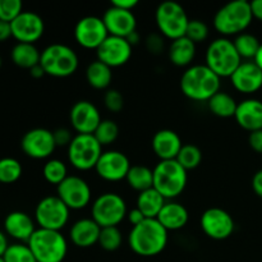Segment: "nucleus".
<instances>
[{
    "label": "nucleus",
    "mask_w": 262,
    "mask_h": 262,
    "mask_svg": "<svg viewBox=\"0 0 262 262\" xmlns=\"http://www.w3.org/2000/svg\"><path fill=\"white\" fill-rule=\"evenodd\" d=\"M168 230L158 219H146L132 227L128 234V246L138 256L154 257L165 250L168 245Z\"/></svg>",
    "instance_id": "1"
},
{
    "label": "nucleus",
    "mask_w": 262,
    "mask_h": 262,
    "mask_svg": "<svg viewBox=\"0 0 262 262\" xmlns=\"http://www.w3.org/2000/svg\"><path fill=\"white\" fill-rule=\"evenodd\" d=\"M220 77L206 64L188 67L181 77V90L186 97L193 101H209L220 91Z\"/></svg>",
    "instance_id": "2"
},
{
    "label": "nucleus",
    "mask_w": 262,
    "mask_h": 262,
    "mask_svg": "<svg viewBox=\"0 0 262 262\" xmlns=\"http://www.w3.org/2000/svg\"><path fill=\"white\" fill-rule=\"evenodd\" d=\"M253 19L247 0H234L223 5L214 15V27L223 37L245 32Z\"/></svg>",
    "instance_id": "3"
},
{
    "label": "nucleus",
    "mask_w": 262,
    "mask_h": 262,
    "mask_svg": "<svg viewBox=\"0 0 262 262\" xmlns=\"http://www.w3.org/2000/svg\"><path fill=\"white\" fill-rule=\"evenodd\" d=\"M154 171V188L166 200L177 199L186 189L188 174L177 160H160Z\"/></svg>",
    "instance_id": "4"
},
{
    "label": "nucleus",
    "mask_w": 262,
    "mask_h": 262,
    "mask_svg": "<svg viewBox=\"0 0 262 262\" xmlns=\"http://www.w3.org/2000/svg\"><path fill=\"white\" fill-rule=\"evenodd\" d=\"M78 64L77 53L66 43H50L41 51L40 66L48 76L66 78L77 71Z\"/></svg>",
    "instance_id": "5"
},
{
    "label": "nucleus",
    "mask_w": 262,
    "mask_h": 262,
    "mask_svg": "<svg viewBox=\"0 0 262 262\" xmlns=\"http://www.w3.org/2000/svg\"><path fill=\"white\" fill-rule=\"evenodd\" d=\"M36 262H63L68 252V242L58 230L38 228L27 242Z\"/></svg>",
    "instance_id": "6"
},
{
    "label": "nucleus",
    "mask_w": 262,
    "mask_h": 262,
    "mask_svg": "<svg viewBox=\"0 0 262 262\" xmlns=\"http://www.w3.org/2000/svg\"><path fill=\"white\" fill-rule=\"evenodd\" d=\"M205 60V64L220 78H230V76L242 63V58L238 54L234 42L228 37H219L211 41L206 49Z\"/></svg>",
    "instance_id": "7"
},
{
    "label": "nucleus",
    "mask_w": 262,
    "mask_h": 262,
    "mask_svg": "<svg viewBox=\"0 0 262 262\" xmlns=\"http://www.w3.org/2000/svg\"><path fill=\"white\" fill-rule=\"evenodd\" d=\"M156 26L161 35L171 41L186 36L189 18L186 10L177 2H163L155 12Z\"/></svg>",
    "instance_id": "8"
},
{
    "label": "nucleus",
    "mask_w": 262,
    "mask_h": 262,
    "mask_svg": "<svg viewBox=\"0 0 262 262\" xmlns=\"http://www.w3.org/2000/svg\"><path fill=\"white\" fill-rule=\"evenodd\" d=\"M128 209L124 199L115 192L102 193L92 202V219L101 228L118 227L127 217Z\"/></svg>",
    "instance_id": "9"
},
{
    "label": "nucleus",
    "mask_w": 262,
    "mask_h": 262,
    "mask_svg": "<svg viewBox=\"0 0 262 262\" xmlns=\"http://www.w3.org/2000/svg\"><path fill=\"white\" fill-rule=\"evenodd\" d=\"M102 152V146L94 135L77 133L68 146V160L77 170L87 171L95 169Z\"/></svg>",
    "instance_id": "10"
},
{
    "label": "nucleus",
    "mask_w": 262,
    "mask_h": 262,
    "mask_svg": "<svg viewBox=\"0 0 262 262\" xmlns=\"http://www.w3.org/2000/svg\"><path fill=\"white\" fill-rule=\"evenodd\" d=\"M71 210L58 196H46L38 201L35 209V222L42 229L60 232L69 220Z\"/></svg>",
    "instance_id": "11"
},
{
    "label": "nucleus",
    "mask_w": 262,
    "mask_h": 262,
    "mask_svg": "<svg viewBox=\"0 0 262 262\" xmlns=\"http://www.w3.org/2000/svg\"><path fill=\"white\" fill-rule=\"evenodd\" d=\"M91 187L78 176H68L58 187L56 196L69 210H82L91 202Z\"/></svg>",
    "instance_id": "12"
},
{
    "label": "nucleus",
    "mask_w": 262,
    "mask_h": 262,
    "mask_svg": "<svg viewBox=\"0 0 262 262\" xmlns=\"http://www.w3.org/2000/svg\"><path fill=\"white\" fill-rule=\"evenodd\" d=\"M200 225L205 234L214 241H224L234 233L235 223L232 215L220 207L205 210L200 219Z\"/></svg>",
    "instance_id": "13"
},
{
    "label": "nucleus",
    "mask_w": 262,
    "mask_h": 262,
    "mask_svg": "<svg viewBox=\"0 0 262 262\" xmlns=\"http://www.w3.org/2000/svg\"><path fill=\"white\" fill-rule=\"evenodd\" d=\"M109 36L102 18L96 15H86L77 22L74 27V38L77 43L84 49H97Z\"/></svg>",
    "instance_id": "14"
},
{
    "label": "nucleus",
    "mask_w": 262,
    "mask_h": 262,
    "mask_svg": "<svg viewBox=\"0 0 262 262\" xmlns=\"http://www.w3.org/2000/svg\"><path fill=\"white\" fill-rule=\"evenodd\" d=\"M20 148L31 159L42 160L50 158L56 148L51 130L46 128H33L25 133L20 141Z\"/></svg>",
    "instance_id": "15"
},
{
    "label": "nucleus",
    "mask_w": 262,
    "mask_h": 262,
    "mask_svg": "<svg viewBox=\"0 0 262 262\" xmlns=\"http://www.w3.org/2000/svg\"><path fill=\"white\" fill-rule=\"evenodd\" d=\"M12 37L18 42L35 43L45 32V23L40 14L32 10H23L12 23Z\"/></svg>",
    "instance_id": "16"
},
{
    "label": "nucleus",
    "mask_w": 262,
    "mask_h": 262,
    "mask_svg": "<svg viewBox=\"0 0 262 262\" xmlns=\"http://www.w3.org/2000/svg\"><path fill=\"white\" fill-rule=\"evenodd\" d=\"M130 161L125 154L118 150L104 151L97 161L95 170L97 176L107 182H119L127 178Z\"/></svg>",
    "instance_id": "17"
},
{
    "label": "nucleus",
    "mask_w": 262,
    "mask_h": 262,
    "mask_svg": "<svg viewBox=\"0 0 262 262\" xmlns=\"http://www.w3.org/2000/svg\"><path fill=\"white\" fill-rule=\"evenodd\" d=\"M69 119L72 127L78 135H94L102 120L96 105L87 100L74 102L69 112Z\"/></svg>",
    "instance_id": "18"
},
{
    "label": "nucleus",
    "mask_w": 262,
    "mask_h": 262,
    "mask_svg": "<svg viewBox=\"0 0 262 262\" xmlns=\"http://www.w3.org/2000/svg\"><path fill=\"white\" fill-rule=\"evenodd\" d=\"M132 48L125 37L107 36L106 40L96 50L97 60L102 61L110 68H118L127 63L132 56Z\"/></svg>",
    "instance_id": "19"
},
{
    "label": "nucleus",
    "mask_w": 262,
    "mask_h": 262,
    "mask_svg": "<svg viewBox=\"0 0 262 262\" xmlns=\"http://www.w3.org/2000/svg\"><path fill=\"white\" fill-rule=\"evenodd\" d=\"M102 20L106 26L109 35L118 36V37L127 38L137 28V19L132 10L120 9L112 4L105 10Z\"/></svg>",
    "instance_id": "20"
},
{
    "label": "nucleus",
    "mask_w": 262,
    "mask_h": 262,
    "mask_svg": "<svg viewBox=\"0 0 262 262\" xmlns=\"http://www.w3.org/2000/svg\"><path fill=\"white\" fill-rule=\"evenodd\" d=\"M230 82L241 94H255L262 87V71L253 60L242 61L230 76Z\"/></svg>",
    "instance_id": "21"
},
{
    "label": "nucleus",
    "mask_w": 262,
    "mask_h": 262,
    "mask_svg": "<svg viewBox=\"0 0 262 262\" xmlns=\"http://www.w3.org/2000/svg\"><path fill=\"white\" fill-rule=\"evenodd\" d=\"M4 232L8 237L20 243H27L36 232V222L23 211H12L5 216Z\"/></svg>",
    "instance_id": "22"
},
{
    "label": "nucleus",
    "mask_w": 262,
    "mask_h": 262,
    "mask_svg": "<svg viewBox=\"0 0 262 262\" xmlns=\"http://www.w3.org/2000/svg\"><path fill=\"white\" fill-rule=\"evenodd\" d=\"M151 146L160 160H176L183 143L177 132L171 129H160L154 135Z\"/></svg>",
    "instance_id": "23"
},
{
    "label": "nucleus",
    "mask_w": 262,
    "mask_h": 262,
    "mask_svg": "<svg viewBox=\"0 0 262 262\" xmlns=\"http://www.w3.org/2000/svg\"><path fill=\"white\" fill-rule=\"evenodd\" d=\"M101 227L92 217H84L74 223L69 230L72 243L79 248H89L99 243Z\"/></svg>",
    "instance_id": "24"
},
{
    "label": "nucleus",
    "mask_w": 262,
    "mask_h": 262,
    "mask_svg": "<svg viewBox=\"0 0 262 262\" xmlns=\"http://www.w3.org/2000/svg\"><path fill=\"white\" fill-rule=\"evenodd\" d=\"M235 120L248 132L262 129V101L257 99H246L238 102Z\"/></svg>",
    "instance_id": "25"
},
{
    "label": "nucleus",
    "mask_w": 262,
    "mask_h": 262,
    "mask_svg": "<svg viewBox=\"0 0 262 262\" xmlns=\"http://www.w3.org/2000/svg\"><path fill=\"white\" fill-rule=\"evenodd\" d=\"M156 219L168 232H174L186 227L189 220V214L188 210L179 202L166 201Z\"/></svg>",
    "instance_id": "26"
},
{
    "label": "nucleus",
    "mask_w": 262,
    "mask_h": 262,
    "mask_svg": "<svg viewBox=\"0 0 262 262\" xmlns=\"http://www.w3.org/2000/svg\"><path fill=\"white\" fill-rule=\"evenodd\" d=\"M169 60L177 67H191L196 56V43L183 36L171 41L169 46Z\"/></svg>",
    "instance_id": "27"
},
{
    "label": "nucleus",
    "mask_w": 262,
    "mask_h": 262,
    "mask_svg": "<svg viewBox=\"0 0 262 262\" xmlns=\"http://www.w3.org/2000/svg\"><path fill=\"white\" fill-rule=\"evenodd\" d=\"M10 58H12V61L17 67L30 71L33 67L40 64L41 51H38L35 43L17 42L12 48Z\"/></svg>",
    "instance_id": "28"
},
{
    "label": "nucleus",
    "mask_w": 262,
    "mask_h": 262,
    "mask_svg": "<svg viewBox=\"0 0 262 262\" xmlns=\"http://www.w3.org/2000/svg\"><path fill=\"white\" fill-rule=\"evenodd\" d=\"M165 202L166 200L152 187L138 193L136 207L145 215L146 219H156Z\"/></svg>",
    "instance_id": "29"
},
{
    "label": "nucleus",
    "mask_w": 262,
    "mask_h": 262,
    "mask_svg": "<svg viewBox=\"0 0 262 262\" xmlns=\"http://www.w3.org/2000/svg\"><path fill=\"white\" fill-rule=\"evenodd\" d=\"M86 79L95 90H106L112 83L113 71L102 61L95 60L87 66Z\"/></svg>",
    "instance_id": "30"
},
{
    "label": "nucleus",
    "mask_w": 262,
    "mask_h": 262,
    "mask_svg": "<svg viewBox=\"0 0 262 262\" xmlns=\"http://www.w3.org/2000/svg\"><path fill=\"white\" fill-rule=\"evenodd\" d=\"M209 110L219 118H232L237 112L238 102L228 92L219 91L207 101Z\"/></svg>",
    "instance_id": "31"
},
{
    "label": "nucleus",
    "mask_w": 262,
    "mask_h": 262,
    "mask_svg": "<svg viewBox=\"0 0 262 262\" xmlns=\"http://www.w3.org/2000/svg\"><path fill=\"white\" fill-rule=\"evenodd\" d=\"M128 186L135 191L140 192L146 191L154 187V171L148 166L145 165H132L127 174Z\"/></svg>",
    "instance_id": "32"
},
{
    "label": "nucleus",
    "mask_w": 262,
    "mask_h": 262,
    "mask_svg": "<svg viewBox=\"0 0 262 262\" xmlns=\"http://www.w3.org/2000/svg\"><path fill=\"white\" fill-rule=\"evenodd\" d=\"M233 42H234V46L241 58L246 59V60L255 59L256 54H257L258 49L261 46L258 38L255 35L248 32H243L241 35L235 36Z\"/></svg>",
    "instance_id": "33"
},
{
    "label": "nucleus",
    "mask_w": 262,
    "mask_h": 262,
    "mask_svg": "<svg viewBox=\"0 0 262 262\" xmlns=\"http://www.w3.org/2000/svg\"><path fill=\"white\" fill-rule=\"evenodd\" d=\"M42 176L48 183L58 187L68 177V168L59 159H49L42 168Z\"/></svg>",
    "instance_id": "34"
},
{
    "label": "nucleus",
    "mask_w": 262,
    "mask_h": 262,
    "mask_svg": "<svg viewBox=\"0 0 262 262\" xmlns=\"http://www.w3.org/2000/svg\"><path fill=\"white\" fill-rule=\"evenodd\" d=\"M22 164L14 158L0 159V183L10 184L22 177Z\"/></svg>",
    "instance_id": "35"
},
{
    "label": "nucleus",
    "mask_w": 262,
    "mask_h": 262,
    "mask_svg": "<svg viewBox=\"0 0 262 262\" xmlns=\"http://www.w3.org/2000/svg\"><path fill=\"white\" fill-rule=\"evenodd\" d=\"M187 171L196 169L202 161V152L193 143H187L182 146L178 156L176 159Z\"/></svg>",
    "instance_id": "36"
},
{
    "label": "nucleus",
    "mask_w": 262,
    "mask_h": 262,
    "mask_svg": "<svg viewBox=\"0 0 262 262\" xmlns=\"http://www.w3.org/2000/svg\"><path fill=\"white\" fill-rule=\"evenodd\" d=\"M2 258L4 262H36L35 256L27 243L20 242L9 245Z\"/></svg>",
    "instance_id": "37"
},
{
    "label": "nucleus",
    "mask_w": 262,
    "mask_h": 262,
    "mask_svg": "<svg viewBox=\"0 0 262 262\" xmlns=\"http://www.w3.org/2000/svg\"><path fill=\"white\" fill-rule=\"evenodd\" d=\"M123 242L122 232L118 227H107L101 228V233H100L99 245L102 250L107 251V252H114V251L119 250Z\"/></svg>",
    "instance_id": "38"
},
{
    "label": "nucleus",
    "mask_w": 262,
    "mask_h": 262,
    "mask_svg": "<svg viewBox=\"0 0 262 262\" xmlns=\"http://www.w3.org/2000/svg\"><path fill=\"white\" fill-rule=\"evenodd\" d=\"M95 138L101 146H107L114 142L119 136V127L112 119H102L94 132Z\"/></svg>",
    "instance_id": "39"
},
{
    "label": "nucleus",
    "mask_w": 262,
    "mask_h": 262,
    "mask_svg": "<svg viewBox=\"0 0 262 262\" xmlns=\"http://www.w3.org/2000/svg\"><path fill=\"white\" fill-rule=\"evenodd\" d=\"M23 12L20 0H0V20L12 23Z\"/></svg>",
    "instance_id": "40"
},
{
    "label": "nucleus",
    "mask_w": 262,
    "mask_h": 262,
    "mask_svg": "<svg viewBox=\"0 0 262 262\" xmlns=\"http://www.w3.org/2000/svg\"><path fill=\"white\" fill-rule=\"evenodd\" d=\"M209 36V27L205 22L200 19H189L188 26H187L186 37L193 41L194 43H199L205 41Z\"/></svg>",
    "instance_id": "41"
},
{
    "label": "nucleus",
    "mask_w": 262,
    "mask_h": 262,
    "mask_svg": "<svg viewBox=\"0 0 262 262\" xmlns=\"http://www.w3.org/2000/svg\"><path fill=\"white\" fill-rule=\"evenodd\" d=\"M104 104L109 112L119 113L124 106V97L118 90L110 89L105 92Z\"/></svg>",
    "instance_id": "42"
},
{
    "label": "nucleus",
    "mask_w": 262,
    "mask_h": 262,
    "mask_svg": "<svg viewBox=\"0 0 262 262\" xmlns=\"http://www.w3.org/2000/svg\"><path fill=\"white\" fill-rule=\"evenodd\" d=\"M53 135L56 143V147L58 146H69V143L72 142V140L74 137L68 128H58V129L54 130Z\"/></svg>",
    "instance_id": "43"
},
{
    "label": "nucleus",
    "mask_w": 262,
    "mask_h": 262,
    "mask_svg": "<svg viewBox=\"0 0 262 262\" xmlns=\"http://www.w3.org/2000/svg\"><path fill=\"white\" fill-rule=\"evenodd\" d=\"M146 48L150 53L152 54H160L164 49V40L160 35H156V33H152V35L148 36L146 38Z\"/></svg>",
    "instance_id": "44"
},
{
    "label": "nucleus",
    "mask_w": 262,
    "mask_h": 262,
    "mask_svg": "<svg viewBox=\"0 0 262 262\" xmlns=\"http://www.w3.org/2000/svg\"><path fill=\"white\" fill-rule=\"evenodd\" d=\"M248 143L253 151L262 154V129L251 132L248 136Z\"/></svg>",
    "instance_id": "45"
},
{
    "label": "nucleus",
    "mask_w": 262,
    "mask_h": 262,
    "mask_svg": "<svg viewBox=\"0 0 262 262\" xmlns=\"http://www.w3.org/2000/svg\"><path fill=\"white\" fill-rule=\"evenodd\" d=\"M127 219H128V222L132 224V227H136V225L141 224L143 220H146V217H145V215H143L142 212L137 209V207H135V209H132L128 211Z\"/></svg>",
    "instance_id": "46"
},
{
    "label": "nucleus",
    "mask_w": 262,
    "mask_h": 262,
    "mask_svg": "<svg viewBox=\"0 0 262 262\" xmlns=\"http://www.w3.org/2000/svg\"><path fill=\"white\" fill-rule=\"evenodd\" d=\"M112 5L124 10H133L138 5V0H113Z\"/></svg>",
    "instance_id": "47"
},
{
    "label": "nucleus",
    "mask_w": 262,
    "mask_h": 262,
    "mask_svg": "<svg viewBox=\"0 0 262 262\" xmlns=\"http://www.w3.org/2000/svg\"><path fill=\"white\" fill-rule=\"evenodd\" d=\"M252 188H253V191H255V193L262 199V169L261 170L256 171L255 176H253Z\"/></svg>",
    "instance_id": "48"
},
{
    "label": "nucleus",
    "mask_w": 262,
    "mask_h": 262,
    "mask_svg": "<svg viewBox=\"0 0 262 262\" xmlns=\"http://www.w3.org/2000/svg\"><path fill=\"white\" fill-rule=\"evenodd\" d=\"M9 37H12V27H10V23L0 20V42L7 41Z\"/></svg>",
    "instance_id": "49"
},
{
    "label": "nucleus",
    "mask_w": 262,
    "mask_h": 262,
    "mask_svg": "<svg viewBox=\"0 0 262 262\" xmlns=\"http://www.w3.org/2000/svg\"><path fill=\"white\" fill-rule=\"evenodd\" d=\"M250 4L253 18L262 22V0H253V2H250Z\"/></svg>",
    "instance_id": "50"
},
{
    "label": "nucleus",
    "mask_w": 262,
    "mask_h": 262,
    "mask_svg": "<svg viewBox=\"0 0 262 262\" xmlns=\"http://www.w3.org/2000/svg\"><path fill=\"white\" fill-rule=\"evenodd\" d=\"M9 247V242H8V235L5 234V232L0 230V258L4 256L5 251Z\"/></svg>",
    "instance_id": "51"
},
{
    "label": "nucleus",
    "mask_w": 262,
    "mask_h": 262,
    "mask_svg": "<svg viewBox=\"0 0 262 262\" xmlns=\"http://www.w3.org/2000/svg\"><path fill=\"white\" fill-rule=\"evenodd\" d=\"M30 74L33 77V78H41V77L45 76V72H43L42 67L38 64V66L33 67L32 69H30Z\"/></svg>",
    "instance_id": "52"
},
{
    "label": "nucleus",
    "mask_w": 262,
    "mask_h": 262,
    "mask_svg": "<svg viewBox=\"0 0 262 262\" xmlns=\"http://www.w3.org/2000/svg\"><path fill=\"white\" fill-rule=\"evenodd\" d=\"M127 40L129 41V43L130 45H136V43H138V41H140V35H138V32L137 31H135V32L133 33H130L129 36H128L127 37Z\"/></svg>",
    "instance_id": "53"
},
{
    "label": "nucleus",
    "mask_w": 262,
    "mask_h": 262,
    "mask_svg": "<svg viewBox=\"0 0 262 262\" xmlns=\"http://www.w3.org/2000/svg\"><path fill=\"white\" fill-rule=\"evenodd\" d=\"M253 61H255V63L257 64V66H258V68H260L261 71H262V43H261L260 49H258L257 54H256L255 59H253Z\"/></svg>",
    "instance_id": "54"
},
{
    "label": "nucleus",
    "mask_w": 262,
    "mask_h": 262,
    "mask_svg": "<svg viewBox=\"0 0 262 262\" xmlns=\"http://www.w3.org/2000/svg\"><path fill=\"white\" fill-rule=\"evenodd\" d=\"M2 66H3V59L2 56H0V68H2Z\"/></svg>",
    "instance_id": "55"
},
{
    "label": "nucleus",
    "mask_w": 262,
    "mask_h": 262,
    "mask_svg": "<svg viewBox=\"0 0 262 262\" xmlns=\"http://www.w3.org/2000/svg\"><path fill=\"white\" fill-rule=\"evenodd\" d=\"M0 262H4V261H3V258H0Z\"/></svg>",
    "instance_id": "56"
}]
</instances>
